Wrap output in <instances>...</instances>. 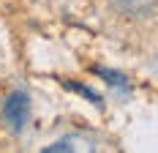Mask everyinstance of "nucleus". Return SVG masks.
<instances>
[{
    "mask_svg": "<svg viewBox=\"0 0 158 153\" xmlns=\"http://www.w3.org/2000/svg\"><path fill=\"white\" fill-rule=\"evenodd\" d=\"M3 118H6V123L11 129H22L27 123V118H30V98H27V93H11L6 107H3Z\"/></svg>",
    "mask_w": 158,
    "mask_h": 153,
    "instance_id": "f257e3e1",
    "label": "nucleus"
},
{
    "mask_svg": "<svg viewBox=\"0 0 158 153\" xmlns=\"http://www.w3.org/2000/svg\"><path fill=\"white\" fill-rule=\"evenodd\" d=\"M120 3H139V0H120Z\"/></svg>",
    "mask_w": 158,
    "mask_h": 153,
    "instance_id": "f03ea898",
    "label": "nucleus"
}]
</instances>
